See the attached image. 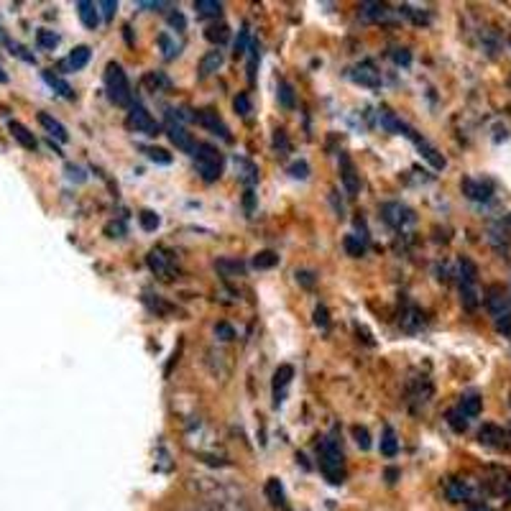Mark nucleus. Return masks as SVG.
<instances>
[{
  "mask_svg": "<svg viewBox=\"0 0 511 511\" xmlns=\"http://www.w3.org/2000/svg\"><path fill=\"white\" fill-rule=\"evenodd\" d=\"M77 10H80V21H82L87 28H97L100 24V13H97V6L90 3V0H80L77 3Z\"/></svg>",
  "mask_w": 511,
  "mask_h": 511,
  "instance_id": "obj_21",
  "label": "nucleus"
},
{
  "mask_svg": "<svg viewBox=\"0 0 511 511\" xmlns=\"http://www.w3.org/2000/svg\"><path fill=\"white\" fill-rule=\"evenodd\" d=\"M445 496L450 499V501H468L470 499V486L465 483V481H461V478H450L447 481V486H445Z\"/></svg>",
  "mask_w": 511,
  "mask_h": 511,
  "instance_id": "obj_18",
  "label": "nucleus"
},
{
  "mask_svg": "<svg viewBox=\"0 0 511 511\" xmlns=\"http://www.w3.org/2000/svg\"><path fill=\"white\" fill-rule=\"evenodd\" d=\"M289 174L294 179H307L310 176V167H307V161H294L292 167H289Z\"/></svg>",
  "mask_w": 511,
  "mask_h": 511,
  "instance_id": "obj_46",
  "label": "nucleus"
},
{
  "mask_svg": "<svg viewBox=\"0 0 511 511\" xmlns=\"http://www.w3.org/2000/svg\"><path fill=\"white\" fill-rule=\"evenodd\" d=\"M266 494H268V499H271V501L277 503V506H281V503H284V491H281V483H279L277 478H271V481H268Z\"/></svg>",
  "mask_w": 511,
  "mask_h": 511,
  "instance_id": "obj_41",
  "label": "nucleus"
},
{
  "mask_svg": "<svg viewBox=\"0 0 511 511\" xmlns=\"http://www.w3.org/2000/svg\"><path fill=\"white\" fill-rule=\"evenodd\" d=\"M41 77H44V82L49 84V87L54 90V93L62 95V97H75V90H72L67 80H62V77H59L57 72H51V69H44Z\"/></svg>",
  "mask_w": 511,
  "mask_h": 511,
  "instance_id": "obj_19",
  "label": "nucleus"
},
{
  "mask_svg": "<svg viewBox=\"0 0 511 511\" xmlns=\"http://www.w3.org/2000/svg\"><path fill=\"white\" fill-rule=\"evenodd\" d=\"M245 51H248V26H243L235 39V54H245Z\"/></svg>",
  "mask_w": 511,
  "mask_h": 511,
  "instance_id": "obj_47",
  "label": "nucleus"
},
{
  "mask_svg": "<svg viewBox=\"0 0 511 511\" xmlns=\"http://www.w3.org/2000/svg\"><path fill=\"white\" fill-rule=\"evenodd\" d=\"M411 141L417 143V149L422 151V156H425V159H427L432 167H435V169H445V156H440V151H437L435 146H429V143L425 141V138H419L417 133H411Z\"/></svg>",
  "mask_w": 511,
  "mask_h": 511,
  "instance_id": "obj_15",
  "label": "nucleus"
},
{
  "mask_svg": "<svg viewBox=\"0 0 511 511\" xmlns=\"http://www.w3.org/2000/svg\"><path fill=\"white\" fill-rule=\"evenodd\" d=\"M36 44H39L41 49H57L59 34H54L49 28H41V31H36Z\"/></svg>",
  "mask_w": 511,
  "mask_h": 511,
  "instance_id": "obj_33",
  "label": "nucleus"
},
{
  "mask_svg": "<svg viewBox=\"0 0 511 511\" xmlns=\"http://www.w3.org/2000/svg\"><path fill=\"white\" fill-rule=\"evenodd\" d=\"M381 215H384V220L389 223V225H394V227H402V225H407V223L414 220L411 210H407L404 205H399V202H389V205H384Z\"/></svg>",
  "mask_w": 511,
  "mask_h": 511,
  "instance_id": "obj_8",
  "label": "nucleus"
},
{
  "mask_svg": "<svg viewBox=\"0 0 511 511\" xmlns=\"http://www.w3.org/2000/svg\"><path fill=\"white\" fill-rule=\"evenodd\" d=\"M205 36H207V41H212V44H225L230 31H227L225 24H220V26H210L207 31H205Z\"/></svg>",
  "mask_w": 511,
  "mask_h": 511,
  "instance_id": "obj_37",
  "label": "nucleus"
},
{
  "mask_svg": "<svg viewBox=\"0 0 511 511\" xmlns=\"http://www.w3.org/2000/svg\"><path fill=\"white\" fill-rule=\"evenodd\" d=\"M197 511H200V509H197Z\"/></svg>",
  "mask_w": 511,
  "mask_h": 511,
  "instance_id": "obj_60",
  "label": "nucleus"
},
{
  "mask_svg": "<svg viewBox=\"0 0 511 511\" xmlns=\"http://www.w3.org/2000/svg\"><path fill=\"white\" fill-rule=\"evenodd\" d=\"M478 440L486 445V447H506L509 445V435L496 425H483L478 432Z\"/></svg>",
  "mask_w": 511,
  "mask_h": 511,
  "instance_id": "obj_9",
  "label": "nucleus"
},
{
  "mask_svg": "<svg viewBox=\"0 0 511 511\" xmlns=\"http://www.w3.org/2000/svg\"><path fill=\"white\" fill-rule=\"evenodd\" d=\"M105 90H108V97L115 105H131V84H128L123 67L115 62H110L105 67Z\"/></svg>",
  "mask_w": 511,
  "mask_h": 511,
  "instance_id": "obj_4",
  "label": "nucleus"
},
{
  "mask_svg": "<svg viewBox=\"0 0 511 511\" xmlns=\"http://www.w3.org/2000/svg\"><path fill=\"white\" fill-rule=\"evenodd\" d=\"M126 126L136 133H146V136H156L159 133V123L151 118V113L143 108V105H133L131 113L126 118Z\"/></svg>",
  "mask_w": 511,
  "mask_h": 511,
  "instance_id": "obj_5",
  "label": "nucleus"
},
{
  "mask_svg": "<svg viewBox=\"0 0 511 511\" xmlns=\"http://www.w3.org/2000/svg\"><path fill=\"white\" fill-rule=\"evenodd\" d=\"M478 268L470 259H461V284H476Z\"/></svg>",
  "mask_w": 511,
  "mask_h": 511,
  "instance_id": "obj_35",
  "label": "nucleus"
},
{
  "mask_svg": "<svg viewBox=\"0 0 511 511\" xmlns=\"http://www.w3.org/2000/svg\"><path fill=\"white\" fill-rule=\"evenodd\" d=\"M378 120H381V126H384L389 133H402V136H409V138H411V133H414L409 126H404L402 120H399V118H396L391 110H381Z\"/></svg>",
  "mask_w": 511,
  "mask_h": 511,
  "instance_id": "obj_20",
  "label": "nucleus"
},
{
  "mask_svg": "<svg viewBox=\"0 0 511 511\" xmlns=\"http://www.w3.org/2000/svg\"><path fill=\"white\" fill-rule=\"evenodd\" d=\"M194 486L200 491L212 511H256L253 503L241 486H235L227 478H210V476H194Z\"/></svg>",
  "mask_w": 511,
  "mask_h": 511,
  "instance_id": "obj_1",
  "label": "nucleus"
},
{
  "mask_svg": "<svg viewBox=\"0 0 511 511\" xmlns=\"http://www.w3.org/2000/svg\"><path fill=\"white\" fill-rule=\"evenodd\" d=\"M223 62H225V57H223V51H220V49L207 51V54L202 57V62H200V77H202V80H205V77H210V75H215V72L223 67Z\"/></svg>",
  "mask_w": 511,
  "mask_h": 511,
  "instance_id": "obj_16",
  "label": "nucleus"
},
{
  "mask_svg": "<svg viewBox=\"0 0 511 511\" xmlns=\"http://www.w3.org/2000/svg\"><path fill=\"white\" fill-rule=\"evenodd\" d=\"M461 299L465 310H476L478 307V292L476 284H461Z\"/></svg>",
  "mask_w": 511,
  "mask_h": 511,
  "instance_id": "obj_31",
  "label": "nucleus"
},
{
  "mask_svg": "<svg viewBox=\"0 0 511 511\" xmlns=\"http://www.w3.org/2000/svg\"><path fill=\"white\" fill-rule=\"evenodd\" d=\"M447 425H450L455 432H465V429H468V417H465L461 409H453V411H447Z\"/></svg>",
  "mask_w": 511,
  "mask_h": 511,
  "instance_id": "obj_39",
  "label": "nucleus"
},
{
  "mask_svg": "<svg viewBox=\"0 0 511 511\" xmlns=\"http://www.w3.org/2000/svg\"><path fill=\"white\" fill-rule=\"evenodd\" d=\"M159 46H161V51H164V59H167V62L179 57V46H176V41H171V36L169 34L159 36Z\"/></svg>",
  "mask_w": 511,
  "mask_h": 511,
  "instance_id": "obj_38",
  "label": "nucleus"
},
{
  "mask_svg": "<svg viewBox=\"0 0 511 511\" xmlns=\"http://www.w3.org/2000/svg\"><path fill=\"white\" fill-rule=\"evenodd\" d=\"M167 136H169V141L174 143L179 151L192 154V156H194V151H197V143H194L192 133H187V128H182L179 123H169Z\"/></svg>",
  "mask_w": 511,
  "mask_h": 511,
  "instance_id": "obj_7",
  "label": "nucleus"
},
{
  "mask_svg": "<svg viewBox=\"0 0 511 511\" xmlns=\"http://www.w3.org/2000/svg\"><path fill=\"white\" fill-rule=\"evenodd\" d=\"M90 57H93V51H90V46H77L72 54H69L67 64L72 69H82L87 67V62H90Z\"/></svg>",
  "mask_w": 511,
  "mask_h": 511,
  "instance_id": "obj_25",
  "label": "nucleus"
},
{
  "mask_svg": "<svg viewBox=\"0 0 511 511\" xmlns=\"http://www.w3.org/2000/svg\"><path fill=\"white\" fill-rule=\"evenodd\" d=\"M394 62H396V64H404V67H407V64L411 62V54L407 49H396L394 51Z\"/></svg>",
  "mask_w": 511,
  "mask_h": 511,
  "instance_id": "obj_56",
  "label": "nucleus"
},
{
  "mask_svg": "<svg viewBox=\"0 0 511 511\" xmlns=\"http://www.w3.org/2000/svg\"><path fill=\"white\" fill-rule=\"evenodd\" d=\"M496 327H499L506 337H511V312H506L501 317H496Z\"/></svg>",
  "mask_w": 511,
  "mask_h": 511,
  "instance_id": "obj_50",
  "label": "nucleus"
},
{
  "mask_svg": "<svg viewBox=\"0 0 511 511\" xmlns=\"http://www.w3.org/2000/svg\"><path fill=\"white\" fill-rule=\"evenodd\" d=\"M169 24L174 26L176 31H185V28H187V21H185V16H182L179 10H171V13H169Z\"/></svg>",
  "mask_w": 511,
  "mask_h": 511,
  "instance_id": "obj_53",
  "label": "nucleus"
},
{
  "mask_svg": "<svg viewBox=\"0 0 511 511\" xmlns=\"http://www.w3.org/2000/svg\"><path fill=\"white\" fill-rule=\"evenodd\" d=\"M233 108H235L238 115H243V118L251 115V97H248L245 93H238V97L233 100Z\"/></svg>",
  "mask_w": 511,
  "mask_h": 511,
  "instance_id": "obj_43",
  "label": "nucleus"
},
{
  "mask_svg": "<svg viewBox=\"0 0 511 511\" xmlns=\"http://www.w3.org/2000/svg\"><path fill=\"white\" fill-rule=\"evenodd\" d=\"M97 8H100V10H102V16H105V18H108V21H110V18L115 16L118 3H115V0H102V3H100V6H97Z\"/></svg>",
  "mask_w": 511,
  "mask_h": 511,
  "instance_id": "obj_54",
  "label": "nucleus"
},
{
  "mask_svg": "<svg viewBox=\"0 0 511 511\" xmlns=\"http://www.w3.org/2000/svg\"><path fill=\"white\" fill-rule=\"evenodd\" d=\"M396 476H399V470H394V468H391V470H386V478H389L391 483H394V478H396Z\"/></svg>",
  "mask_w": 511,
  "mask_h": 511,
  "instance_id": "obj_57",
  "label": "nucleus"
},
{
  "mask_svg": "<svg viewBox=\"0 0 511 511\" xmlns=\"http://www.w3.org/2000/svg\"><path fill=\"white\" fill-rule=\"evenodd\" d=\"M315 325H317L319 330H327V327H330V317H327L325 307H317V310H315Z\"/></svg>",
  "mask_w": 511,
  "mask_h": 511,
  "instance_id": "obj_51",
  "label": "nucleus"
},
{
  "mask_svg": "<svg viewBox=\"0 0 511 511\" xmlns=\"http://www.w3.org/2000/svg\"><path fill=\"white\" fill-rule=\"evenodd\" d=\"M218 271H223V277H243L245 274V266L241 263V261L235 259H220L218 261Z\"/></svg>",
  "mask_w": 511,
  "mask_h": 511,
  "instance_id": "obj_24",
  "label": "nucleus"
},
{
  "mask_svg": "<svg viewBox=\"0 0 511 511\" xmlns=\"http://www.w3.org/2000/svg\"><path fill=\"white\" fill-rule=\"evenodd\" d=\"M8 131H10V136H13V138H16V141L24 146V149H28V151H34V149H36L34 133H31V131H28L24 123H18V120H10Z\"/></svg>",
  "mask_w": 511,
  "mask_h": 511,
  "instance_id": "obj_17",
  "label": "nucleus"
},
{
  "mask_svg": "<svg viewBox=\"0 0 511 511\" xmlns=\"http://www.w3.org/2000/svg\"><path fill=\"white\" fill-rule=\"evenodd\" d=\"M486 307L491 315H496V317H501V315H506L509 312V297L499 289V286H494V289H488V297H486Z\"/></svg>",
  "mask_w": 511,
  "mask_h": 511,
  "instance_id": "obj_10",
  "label": "nucleus"
},
{
  "mask_svg": "<svg viewBox=\"0 0 511 511\" xmlns=\"http://www.w3.org/2000/svg\"><path fill=\"white\" fill-rule=\"evenodd\" d=\"M279 263V256L274 251H261L253 256V266L256 268H274Z\"/></svg>",
  "mask_w": 511,
  "mask_h": 511,
  "instance_id": "obj_36",
  "label": "nucleus"
},
{
  "mask_svg": "<svg viewBox=\"0 0 511 511\" xmlns=\"http://www.w3.org/2000/svg\"><path fill=\"white\" fill-rule=\"evenodd\" d=\"M363 16L373 18V21H391V10L381 6V3H366L363 6Z\"/></svg>",
  "mask_w": 511,
  "mask_h": 511,
  "instance_id": "obj_28",
  "label": "nucleus"
},
{
  "mask_svg": "<svg viewBox=\"0 0 511 511\" xmlns=\"http://www.w3.org/2000/svg\"><path fill=\"white\" fill-rule=\"evenodd\" d=\"M353 437H355V445H358L360 450H369L371 447V435L366 427H353Z\"/></svg>",
  "mask_w": 511,
  "mask_h": 511,
  "instance_id": "obj_45",
  "label": "nucleus"
},
{
  "mask_svg": "<svg viewBox=\"0 0 511 511\" xmlns=\"http://www.w3.org/2000/svg\"><path fill=\"white\" fill-rule=\"evenodd\" d=\"M194 164H197V174L205 182H218L223 174V154L210 146V143H200L197 151H194Z\"/></svg>",
  "mask_w": 511,
  "mask_h": 511,
  "instance_id": "obj_3",
  "label": "nucleus"
},
{
  "mask_svg": "<svg viewBox=\"0 0 511 511\" xmlns=\"http://www.w3.org/2000/svg\"><path fill=\"white\" fill-rule=\"evenodd\" d=\"M481 409H483V399L478 394H465L461 402V411L465 414V417H478L481 414Z\"/></svg>",
  "mask_w": 511,
  "mask_h": 511,
  "instance_id": "obj_22",
  "label": "nucleus"
},
{
  "mask_svg": "<svg viewBox=\"0 0 511 511\" xmlns=\"http://www.w3.org/2000/svg\"><path fill=\"white\" fill-rule=\"evenodd\" d=\"M353 80H355V82L358 84H363V87H378V84H381V77H378V72L376 69H373V64H369V62H366V64H360V67H355L353 69Z\"/></svg>",
  "mask_w": 511,
  "mask_h": 511,
  "instance_id": "obj_13",
  "label": "nucleus"
},
{
  "mask_svg": "<svg viewBox=\"0 0 511 511\" xmlns=\"http://www.w3.org/2000/svg\"><path fill=\"white\" fill-rule=\"evenodd\" d=\"M105 235L108 238H120V235H126V225L123 223H108L105 225Z\"/></svg>",
  "mask_w": 511,
  "mask_h": 511,
  "instance_id": "obj_52",
  "label": "nucleus"
},
{
  "mask_svg": "<svg viewBox=\"0 0 511 511\" xmlns=\"http://www.w3.org/2000/svg\"><path fill=\"white\" fill-rule=\"evenodd\" d=\"M215 335L220 337V340H233L235 337V330L227 322H220V325H215Z\"/></svg>",
  "mask_w": 511,
  "mask_h": 511,
  "instance_id": "obj_49",
  "label": "nucleus"
},
{
  "mask_svg": "<svg viewBox=\"0 0 511 511\" xmlns=\"http://www.w3.org/2000/svg\"><path fill=\"white\" fill-rule=\"evenodd\" d=\"M279 102L284 108H294V90L289 82H279Z\"/></svg>",
  "mask_w": 511,
  "mask_h": 511,
  "instance_id": "obj_42",
  "label": "nucleus"
},
{
  "mask_svg": "<svg viewBox=\"0 0 511 511\" xmlns=\"http://www.w3.org/2000/svg\"><path fill=\"white\" fill-rule=\"evenodd\" d=\"M345 251H348V256H353V259H360L363 253H366V245H363V241H360L358 235H345Z\"/></svg>",
  "mask_w": 511,
  "mask_h": 511,
  "instance_id": "obj_32",
  "label": "nucleus"
},
{
  "mask_svg": "<svg viewBox=\"0 0 511 511\" xmlns=\"http://www.w3.org/2000/svg\"><path fill=\"white\" fill-rule=\"evenodd\" d=\"M235 169H241L238 174H241V179H243L245 185H256V182H259V169L253 167L251 161L235 159Z\"/></svg>",
  "mask_w": 511,
  "mask_h": 511,
  "instance_id": "obj_26",
  "label": "nucleus"
},
{
  "mask_svg": "<svg viewBox=\"0 0 511 511\" xmlns=\"http://www.w3.org/2000/svg\"><path fill=\"white\" fill-rule=\"evenodd\" d=\"M319 470L325 473V478L337 486L343 483L345 478V461H343V450H340V443L335 437H327L322 440V447H319Z\"/></svg>",
  "mask_w": 511,
  "mask_h": 511,
  "instance_id": "obj_2",
  "label": "nucleus"
},
{
  "mask_svg": "<svg viewBox=\"0 0 511 511\" xmlns=\"http://www.w3.org/2000/svg\"><path fill=\"white\" fill-rule=\"evenodd\" d=\"M194 120H197V123H200L202 128H207V131H212L215 136H220V138H225V141H230V131H227V126L223 123V120H220V115L215 113V110H210V108L200 110V113L194 115Z\"/></svg>",
  "mask_w": 511,
  "mask_h": 511,
  "instance_id": "obj_6",
  "label": "nucleus"
},
{
  "mask_svg": "<svg viewBox=\"0 0 511 511\" xmlns=\"http://www.w3.org/2000/svg\"><path fill=\"white\" fill-rule=\"evenodd\" d=\"M39 123H41V128L51 136V138H57V141H62V143H67V141H69L67 128L62 126V123H59L57 118H51L49 113H39Z\"/></svg>",
  "mask_w": 511,
  "mask_h": 511,
  "instance_id": "obj_11",
  "label": "nucleus"
},
{
  "mask_svg": "<svg viewBox=\"0 0 511 511\" xmlns=\"http://www.w3.org/2000/svg\"><path fill=\"white\" fill-rule=\"evenodd\" d=\"M138 223H141V227L146 230V233H154V230L161 225V218L154 212V210H143L141 215H138Z\"/></svg>",
  "mask_w": 511,
  "mask_h": 511,
  "instance_id": "obj_34",
  "label": "nucleus"
},
{
  "mask_svg": "<svg viewBox=\"0 0 511 511\" xmlns=\"http://www.w3.org/2000/svg\"><path fill=\"white\" fill-rule=\"evenodd\" d=\"M149 268H151L156 277H167L169 266H167V256L161 251H151L149 253Z\"/></svg>",
  "mask_w": 511,
  "mask_h": 511,
  "instance_id": "obj_29",
  "label": "nucleus"
},
{
  "mask_svg": "<svg viewBox=\"0 0 511 511\" xmlns=\"http://www.w3.org/2000/svg\"><path fill=\"white\" fill-rule=\"evenodd\" d=\"M194 10L200 16H218L223 10V3H218V0H194Z\"/></svg>",
  "mask_w": 511,
  "mask_h": 511,
  "instance_id": "obj_30",
  "label": "nucleus"
},
{
  "mask_svg": "<svg viewBox=\"0 0 511 511\" xmlns=\"http://www.w3.org/2000/svg\"><path fill=\"white\" fill-rule=\"evenodd\" d=\"M340 174H343V185L345 189L351 194H355L360 189V182H358V174H355V167H353V161L348 159V154H340Z\"/></svg>",
  "mask_w": 511,
  "mask_h": 511,
  "instance_id": "obj_12",
  "label": "nucleus"
},
{
  "mask_svg": "<svg viewBox=\"0 0 511 511\" xmlns=\"http://www.w3.org/2000/svg\"><path fill=\"white\" fill-rule=\"evenodd\" d=\"M297 281L310 289V286H315V274L312 271H297Z\"/></svg>",
  "mask_w": 511,
  "mask_h": 511,
  "instance_id": "obj_55",
  "label": "nucleus"
},
{
  "mask_svg": "<svg viewBox=\"0 0 511 511\" xmlns=\"http://www.w3.org/2000/svg\"><path fill=\"white\" fill-rule=\"evenodd\" d=\"M64 171H67V176L69 179H72V182H77V185H82L84 179H87V176H84V171L80 167H75V164H67V167H64Z\"/></svg>",
  "mask_w": 511,
  "mask_h": 511,
  "instance_id": "obj_48",
  "label": "nucleus"
},
{
  "mask_svg": "<svg viewBox=\"0 0 511 511\" xmlns=\"http://www.w3.org/2000/svg\"><path fill=\"white\" fill-rule=\"evenodd\" d=\"M245 54H248V80L253 82L256 80V64H259V44H251Z\"/></svg>",
  "mask_w": 511,
  "mask_h": 511,
  "instance_id": "obj_44",
  "label": "nucleus"
},
{
  "mask_svg": "<svg viewBox=\"0 0 511 511\" xmlns=\"http://www.w3.org/2000/svg\"><path fill=\"white\" fill-rule=\"evenodd\" d=\"M292 378H294V369L289 366V363L279 366L277 373H274V394L279 396V391H281V389H286V386L292 384Z\"/></svg>",
  "mask_w": 511,
  "mask_h": 511,
  "instance_id": "obj_23",
  "label": "nucleus"
},
{
  "mask_svg": "<svg viewBox=\"0 0 511 511\" xmlns=\"http://www.w3.org/2000/svg\"><path fill=\"white\" fill-rule=\"evenodd\" d=\"M463 192L468 194L470 200L486 202V200H491L494 189H491V185H486V182H473V179H465V182H463Z\"/></svg>",
  "mask_w": 511,
  "mask_h": 511,
  "instance_id": "obj_14",
  "label": "nucleus"
},
{
  "mask_svg": "<svg viewBox=\"0 0 511 511\" xmlns=\"http://www.w3.org/2000/svg\"><path fill=\"white\" fill-rule=\"evenodd\" d=\"M396 453H399V443H396L394 429L386 427L384 437H381V455H386V458H394Z\"/></svg>",
  "mask_w": 511,
  "mask_h": 511,
  "instance_id": "obj_27",
  "label": "nucleus"
},
{
  "mask_svg": "<svg viewBox=\"0 0 511 511\" xmlns=\"http://www.w3.org/2000/svg\"><path fill=\"white\" fill-rule=\"evenodd\" d=\"M6 82H8V75H6L3 69H0V84H6Z\"/></svg>",
  "mask_w": 511,
  "mask_h": 511,
  "instance_id": "obj_58",
  "label": "nucleus"
},
{
  "mask_svg": "<svg viewBox=\"0 0 511 511\" xmlns=\"http://www.w3.org/2000/svg\"><path fill=\"white\" fill-rule=\"evenodd\" d=\"M143 151H146V156H149L154 164H164V167H167V164H171V154L164 151V149H156V146H146Z\"/></svg>",
  "mask_w": 511,
  "mask_h": 511,
  "instance_id": "obj_40",
  "label": "nucleus"
},
{
  "mask_svg": "<svg viewBox=\"0 0 511 511\" xmlns=\"http://www.w3.org/2000/svg\"><path fill=\"white\" fill-rule=\"evenodd\" d=\"M468 511H488L486 506H473V509H468Z\"/></svg>",
  "mask_w": 511,
  "mask_h": 511,
  "instance_id": "obj_59",
  "label": "nucleus"
}]
</instances>
